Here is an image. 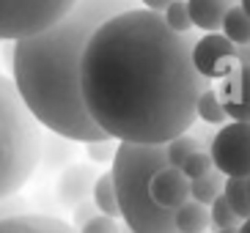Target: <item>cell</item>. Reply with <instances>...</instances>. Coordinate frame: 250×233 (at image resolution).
<instances>
[{
    "label": "cell",
    "instance_id": "6da1fadb",
    "mask_svg": "<svg viewBox=\"0 0 250 233\" xmlns=\"http://www.w3.org/2000/svg\"><path fill=\"white\" fill-rule=\"evenodd\" d=\"M195 41L146 8L99 25L80 60V96L96 129L129 146H165L184 135L209 88L192 66Z\"/></svg>",
    "mask_w": 250,
    "mask_h": 233
},
{
    "label": "cell",
    "instance_id": "7a4b0ae2",
    "mask_svg": "<svg viewBox=\"0 0 250 233\" xmlns=\"http://www.w3.org/2000/svg\"><path fill=\"white\" fill-rule=\"evenodd\" d=\"M132 8L138 0H77L55 25L11 44V82L42 129L72 143L104 137L83 104L80 60L96 28Z\"/></svg>",
    "mask_w": 250,
    "mask_h": 233
},
{
    "label": "cell",
    "instance_id": "3957f363",
    "mask_svg": "<svg viewBox=\"0 0 250 233\" xmlns=\"http://www.w3.org/2000/svg\"><path fill=\"white\" fill-rule=\"evenodd\" d=\"M168 168L165 146H129L118 143L113 156L110 178L116 187L118 219L132 233H176L173 212L160 209L151 200V175Z\"/></svg>",
    "mask_w": 250,
    "mask_h": 233
},
{
    "label": "cell",
    "instance_id": "277c9868",
    "mask_svg": "<svg viewBox=\"0 0 250 233\" xmlns=\"http://www.w3.org/2000/svg\"><path fill=\"white\" fill-rule=\"evenodd\" d=\"M42 126L20 99L11 77L0 74V200L20 195L42 162Z\"/></svg>",
    "mask_w": 250,
    "mask_h": 233
},
{
    "label": "cell",
    "instance_id": "5b68a950",
    "mask_svg": "<svg viewBox=\"0 0 250 233\" xmlns=\"http://www.w3.org/2000/svg\"><path fill=\"white\" fill-rule=\"evenodd\" d=\"M77 0H0V41L36 36L61 19Z\"/></svg>",
    "mask_w": 250,
    "mask_h": 233
},
{
    "label": "cell",
    "instance_id": "8992f818",
    "mask_svg": "<svg viewBox=\"0 0 250 233\" xmlns=\"http://www.w3.org/2000/svg\"><path fill=\"white\" fill-rule=\"evenodd\" d=\"M209 156L226 178H250V124H223L209 143Z\"/></svg>",
    "mask_w": 250,
    "mask_h": 233
},
{
    "label": "cell",
    "instance_id": "52a82bcc",
    "mask_svg": "<svg viewBox=\"0 0 250 233\" xmlns=\"http://www.w3.org/2000/svg\"><path fill=\"white\" fill-rule=\"evenodd\" d=\"M192 66L204 80H217V77H228L236 69L234 58V44L228 41L223 33H206L204 39L195 41L192 47Z\"/></svg>",
    "mask_w": 250,
    "mask_h": 233
},
{
    "label": "cell",
    "instance_id": "ba28073f",
    "mask_svg": "<svg viewBox=\"0 0 250 233\" xmlns=\"http://www.w3.org/2000/svg\"><path fill=\"white\" fill-rule=\"evenodd\" d=\"M217 99L228 118L250 124V66H236L228 77H223Z\"/></svg>",
    "mask_w": 250,
    "mask_h": 233
},
{
    "label": "cell",
    "instance_id": "9c48e42d",
    "mask_svg": "<svg viewBox=\"0 0 250 233\" xmlns=\"http://www.w3.org/2000/svg\"><path fill=\"white\" fill-rule=\"evenodd\" d=\"M96 181V170L88 162H72L69 168L61 170L58 175V187H55V195L66 209H74L83 200H91V190H94Z\"/></svg>",
    "mask_w": 250,
    "mask_h": 233
},
{
    "label": "cell",
    "instance_id": "30bf717a",
    "mask_svg": "<svg viewBox=\"0 0 250 233\" xmlns=\"http://www.w3.org/2000/svg\"><path fill=\"white\" fill-rule=\"evenodd\" d=\"M148 192H151V200L160 209L173 212V209H179L182 203L190 200V181L184 178V173L179 168H162L160 173L151 175Z\"/></svg>",
    "mask_w": 250,
    "mask_h": 233
},
{
    "label": "cell",
    "instance_id": "8fae6325",
    "mask_svg": "<svg viewBox=\"0 0 250 233\" xmlns=\"http://www.w3.org/2000/svg\"><path fill=\"white\" fill-rule=\"evenodd\" d=\"M184 3H187L192 28L206 30V33H220L228 8L234 6V0H184Z\"/></svg>",
    "mask_w": 250,
    "mask_h": 233
},
{
    "label": "cell",
    "instance_id": "7c38bea8",
    "mask_svg": "<svg viewBox=\"0 0 250 233\" xmlns=\"http://www.w3.org/2000/svg\"><path fill=\"white\" fill-rule=\"evenodd\" d=\"M0 233H77L69 222L50 214H22L0 222Z\"/></svg>",
    "mask_w": 250,
    "mask_h": 233
},
{
    "label": "cell",
    "instance_id": "4fadbf2b",
    "mask_svg": "<svg viewBox=\"0 0 250 233\" xmlns=\"http://www.w3.org/2000/svg\"><path fill=\"white\" fill-rule=\"evenodd\" d=\"M173 228L176 233H204L209 228V209L195 200H187L173 209Z\"/></svg>",
    "mask_w": 250,
    "mask_h": 233
},
{
    "label": "cell",
    "instance_id": "5bb4252c",
    "mask_svg": "<svg viewBox=\"0 0 250 233\" xmlns=\"http://www.w3.org/2000/svg\"><path fill=\"white\" fill-rule=\"evenodd\" d=\"M220 30H223V36L234 44V47L250 44V17L245 14L242 8L236 6V3L228 8V14H226V19H223Z\"/></svg>",
    "mask_w": 250,
    "mask_h": 233
},
{
    "label": "cell",
    "instance_id": "9a60e30c",
    "mask_svg": "<svg viewBox=\"0 0 250 233\" xmlns=\"http://www.w3.org/2000/svg\"><path fill=\"white\" fill-rule=\"evenodd\" d=\"M91 200H94V206H96V212L99 214L118 219V200H116V187H113L110 173L96 175L94 190H91Z\"/></svg>",
    "mask_w": 250,
    "mask_h": 233
},
{
    "label": "cell",
    "instance_id": "2e32d148",
    "mask_svg": "<svg viewBox=\"0 0 250 233\" xmlns=\"http://www.w3.org/2000/svg\"><path fill=\"white\" fill-rule=\"evenodd\" d=\"M223 184H226V175H220L217 170L201 175V178L190 181V200H195L201 206H209L212 200H217L223 195Z\"/></svg>",
    "mask_w": 250,
    "mask_h": 233
},
{
    "label": "cell",
    "instance_id": "e0dca14e",
    "mask_svg": "<svg viewBox=\"0 0 250 233\" xmlns=\"http://www.w3.org/2000/svg\"><path fill=\"white\" fill-rule=\"evenodd\" d=\"M223 197L228 209L242 219H250V197H248V178H226L223 184Z\"/></svg>",
    "mask_w": 250,
    "mask_h": 233
},
{
    "label": "cell",
    "instance_id": "ac0fdd59",
    "mask_svg": "<svg viewBox=\"0 0 250 233\" xmlns=\"http://www.w3.org/2000/svg\"><path fill=\"white\" fill-rule=\"evenodd\" d=\"M195 118H201L206 126H223L228 121L226 110H223L220 99H217V91H214L212 85H209L204 94L198 96V104H195Z\"/></svg>",
    "mask_w": 250,
    "mask_h": 233
},
{
    "label": "cell",
    "instance_id": "d6986e66",
    "mask_svg": "<svg viewBox=\"0 0 250 233\" xmlns=\"http://www.w3.org/2000/svg\"><path fill=\"white\" fill-rule=\"evenodd\" d=\"M42 156H44V165L47 168H69L74 159V146L72 140H63V137H55L44 140L42 143Z\"/></svg>",
    "mask_w": 250,
    "mask_h": 233
},
{
    "label": "cell",
    "instance_id": "ffe728a7",
    "mask_svg": "<svg viewBox=\"0 0 250 233\" xmlns=\"http://www.w3.org/2000/svg\"><path fill=\"white\" fill-rule=\"evenodd\" d=\"M165 151H168V168H182V162L190 156V154L201 151V143L192 135H179V137H173L170 143H165Z\"/></svg>",
    "mask_w": 250,
    "mask_h": 233
},
{
    "label": "cell",
    "instance_id": "44dd1931",
    "mask_svg": "<svg viewBox=\"0 0 250 233\" xmlns=\"http://www.w3.org/2000/svg\"><path fill=\"white\" fill-rule=\"evenodd\" d=\"M209 225H214L217 231H231V228H239L242 225V219L236 217L231 209H228L226 197H217V200H212L209 203Z\"/></svg>",
    "mask_w": 250,
    "mask_h": 233
},
{
    "label": "cell",
    "instance_id": "7402d4cb",
    "mask_svg": "<svg viewBox=\"0 0 250 233\" xmlns=\"http://www.w3.org/2000/svg\"><path fill=\"white\" fill-rule=\"evenodd\" d=\"M162 22H165L173 33H190L192 30V22H190L187 3H184V0H173V3L162 11Z\"/></svg>",
    "mask_w": 250,
    "mask_h": 233
},
{
    "label": "cell",
    "instance_id": "603a6c76",
    "mask_svg": "<svg viewBox=\"0 0 250 233\" xmlns=\"http://www.w3.org/2000/svg\"><path fill=\"white\" fill-rule=\"evenodd\" d=\"M184 173V178L187 181H195V178H201V175H206V173H212L214 170V165H212V156H209V151H195V154H190L187 159L182 162V168H179Z\"/></svg>",
    "mask_w": 250,
    "mask_h": 233
},
{
    "label": "cell",
    "instance_id": "cb8c5ba5",
    "mask_svg": "<svg viewBox=\"0 0 250 233\" xmlns=\"http://www.w3.org/2000/svg\"><path fill=\"white\" fill-rule=\"evenodd\" d=\"M116 143H113L110 137H102V140H91V143H85V154H88V159L94 162V165H107V162H113V156H116Z\"/></svg>",
    "mask_w": 250,
    "mask_h": 233
},
{
    "label": "cell",
    "instance_id": "d4e9b609",
    "mask_svg": "<svg viewBox=\"0 0 250 233\" xmlns=\"http://www.w3.org/2000/svg\"><path fill=\"white\" fill-rule=\"evenodd\" d=\"M22 214H30L28 209V200L20 195H8L0 200V222L3 219H11V217H22Z\"/></svg>",
    "mask_w": 250,
    "mask_h": 233
},
{
    "label": "cell",
    "instance_id": "484cf974",
    "mask_svg": "<svg viewBox=\"0 0 250 233\" xmlns=\"http://www.w3.org/2000/svg\"><path fill=\"white\" fill-rule=\"evenodd\" d=\"M118 231H121V222H118V219L96 214V217L91 219V222H85L77 233H118Z\"/></svg>",
    "mask_w": 250,
    "mask_h": 233
},
{
    "label": "cell",
    "instance_id": "4316f807",
    "mask_svg": "<svg viewBox=\"0 0 250 233\" xmlns=\"http://www.w3.org/2000/svg\"><path fill=\"white\" fill-rule=\"evenodd\" d=\"M96 214H99V212H96L94 200H83V203H77L72 209V228H74V231H80V228L85 225V222H91Z\"/></svg>",
    "mask_w": 250,
    "mask_h": 233
},
{
    "label": "cell",
    "instance_id": "83f0119b",
    "mask_svg": "<svg viewBox=\"0 0 250 233\" xmlns=\"http://www.w3.org/2000/svg\"><path fill=\"white\" fill-rule=\"evenodd\" d=\"M140 3H143V8H146V11L162 14V11H165V8H168L170 3H173V0H140Z\"/></svg>",
    "mask_w": 250,
    "mask_h": 233
},
{
    "label": "cell",
    "instance_id": "f1b7e54d",
    "mask_svg": "<svg viewBox=\"0 0 250 233\" xmlns=\"http://www.w3.org/2000/svg\"><path fill=\"white\" fill-rule=\"evenodd\" d=\"M234 58H236V66H250V44L234 47Z\"/></svg>",
    "mask_w": 250,
    "mask_h": 233
},
{
    "label": "cell",
    "instance_id": "f546056e",
    "mask_svg": "<svg viewBox=\"0 0 250 233\" xmlns=\"http://www.w3.org/2000/svg\"><path fill=\"white\" fill-rule=\"evenodd\" d=\"M236 6H239V8H242V11H245V14L250 17V0H239V3H236Z\"/></svg>",
    "mask_w": 250,
    "mask_h": 233
},
{
    "label": "cell",
    "instance_id": "4dcf8cb0",
    "mask_svg": "<svg viewBox=\"0 0 250 233\" xmlns=\"http://www.w3.org/2000/svg\"><path fill=\"white\" fill-rule=\"evenodd\" d=\"M236 233H250V219H245L242 225L236 228Z\"/></svg>",
    "mask_w": 250,
    "mask_h": 233
},
{
    "label": "cell",
    "instance_id": "1f68e13d",
    "mask_svg": "<svg viewBox=\"0 0 250 233\" xmlns=\"http://www.w3.org/2000/svg\"><path fill=\"white\" fill-rule=\"evenodd\" d=\"M118 233H132V231H129L126 225H121V231H118Z\"/></svg>",
    "mask_w": 250,
    "mask_h": 233
},
{
    "label": "cell",
    "instance_id": "d6a6232c",
    "mask_svg": "<svg viewBox=\"0 0 250 233\" xmlns=\"http://www.w3.org/2000/svg\"><path fill=\"white\" fill-rule=\"evenodd\" d=\"M217 233H236V228H231V231H217Z\"/></svg>",
    "mask_w": 250,
    "mask_h": 233
},
{
    "label": "cell",
    "instance_id": "836d02e7",
    "mask_svg": "<svg viewBox=\"0 0 250 233\" xmlns=\"http://www.w3.org/2000/svg\"><path fill=\"white\" fill-rule=\"evenodd\" d=\"M248 197H250V178H248Z\"/></svg>",
    "mask_w": 250,
    "mask_h": 233
}]
</instances>
